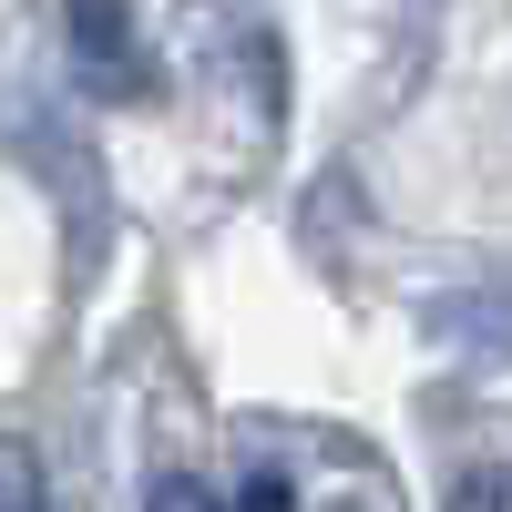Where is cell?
Listing matches in <instances>:
<instances>
[{"instance_id":"obj_1","label":"cell","mask_w":512,"mask_h":512,"mask_svg":"<svg viewBox=\"0 0 512 512\" xmlns=\"http://www.w3.org/2000/svg\"><path fill=\"white\" fill-rule=\"evenodd\" d=\"M72 41H82V72H103L113 93L144 82V52H134V31H123V0H72Z\"/></svg>"},{"instance_id":"obj_2","label":"cell","mask_w":512,"mask_h":512,"mask_svg":"<svg viewBox=\"0 0 512 512\" xmlns=\"http://www.w3.org/2000/svg\"><path fill=\"white\" fill-rule=\"evenodd\" d=\"M0 512H41V472L21 441H0Z\"/></svg>"},{"instance_id":"obj_3","label":"cell","mask_w":512,"mask_h":512,"mask_svg":"<svg viewBox=\"0 0 512 512\" xmlns=\"http://www.w3.org/2000/svg\"><path fill=\"white\" fill-rule=\"evenodd\" d=\"M144 512H226V502H216V492H205L195 472H164V482L144 492Z\"/></svg>"},{"instance_id":"obj_4","label":"cell","mask_w":512,"mask_h":512,"mask_svg":"<svg viewBox=\"0 0 512 512\" xmlns=\"http://www.w3.org/2000/svg\"><path fill=\"white\" fill-rule=\"evenodd\" d=\"M451 512H512V482L502 472H472V482L451 492Z\"/></svg>"},{"instance_id":"obj_5","label":"cell","mask_w":512,"mask_h":512,"mask_svg":"<svg viewBox=\"0 0 512 512\" xmlns=\"http://www.w3.org/2000/svg\"><path fill=\"white\" fill-rule=\"evenodd\" d=\"M236 512H297V502H287V482L267 472V482H246V502H236Z\"/></svg>"}]
</instances>
